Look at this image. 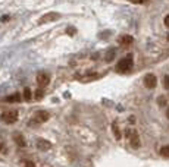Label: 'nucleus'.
<instances>
[{
	"mask_svg": "<svg viewBox=\"0 0 169 167\" xmlns=\"http://www.w3.org/2000/svg\"><path fill=\"white\" fill-rule=\"evenodd\" d=\"M131 68H132V56L128 54L127 57H124V59H121L119 62H118L116 71L121 72V73H125V72H128Z\"/></svg>",
	"mask_w": 169,
	"mask_h": 167,
	"instance_id": "obj_1",
	"label": "nucleus"
},
{
	"mask_svg": "<svg viewBox=\"0 0 169 167\" xmlns=\"http://www.w3.org/2000/svg\"><path fill=\"white\" fill-rule=\"evenodd\" d=\"M2 120H3L5 123H8V125L15 123L16 120H18V111H16V110H12V111H5V113L2 114Z\"/></svg>",
	"mask_w": 169,
	"mask_h": 167,
	"instance_id": "obj_2",
	"label": "nucleus"
},
{
	"mask_svg": "<svg viewBox=\"0 0 169 167\" xmlns=\"http://www.w3.org/2000/svg\"><path fill=\"white\" fill-rule=\"evenodd\" d=\"M49 113L47 111H37L36 113V116L31 119V122H29V125H32V123H44V122H47L49 120Z\"/></svg>",
	"mask_w": 169,
	"mask_h": 167,
	"instance_id": "obj_3",
	"label": "nucleus"
},
{
	"mask_svg": "<svg viewBox=\"0 0 169 167\" xmlns=\"http://www.w3.org/2000/svg\"><path fill=\"white\" fill-rule=\"evenodd\" d=\"M127 135H128V138H129V142H131V145L134 147V148H138L140 147V136H138V133H137V130H128L127 132Z\"/></svg>",
	"mask_w": 169,
	"mask_h": 167,
	"instance_id": "obj_4",
	"label": "nucleus"
},
{
	"mask_svg": "<svg viewBox=\"0 0 169 167\" xmlns=\"http://www.w3.org/2000/svg\"><path fill=\"white\" fill-rule=\"evenodd\" d=\"M144 85H146V88H155L156 85H157V79H156V76L153 75V73H148V75H146V78H144Z\"/></svg>",
	"mask_w": 169,
	"mask_h": 167,
	"instance_id": "obj_5",
	"label": "nucleus"
},
{
	"mask_svg": "<svg viewBox=\"0 0 169 167\" xmlns=\"http://www.w3.org/2000/svg\"><path fill=\"white\" fill-rule=\"evenodd\" d=\"M57 18H59V13H56V12H50V13H47V15H43V16H41L40 24L52 22V21H55V19H57Z\"/></svg>",
	"mask_w": 169,
	"mask_h": 167,
	"instance_id": "obj_6",
	"label": "nucleus"
},
{
	"mask_svg": "<svg viewBox=\"0 0 169 167\" xmlns=\"http://www.w3.org/2000/svg\"><path fill=\"white\" fill-rule=\"evenodd\" d=\"M37 82H38L40 87H46V85H49V82H50V76L47 73H40L37 76Z\"/></svg>",
	"mask_w": 169,
	"mask_h": 167,
	"instance_id": "obj_7",
	"label": "nucleus"
},
{
	"mask_svg": "<svg viewBox=\"0 0 169 167\" xmlns=\"http://www.w3.org/2000/svg\"><path fill=\"white\" fill-rule=\"evenodd\" d=\"M37 147H38L40 149H49V148H52V142H49V141H46V139H38Z\"/></svg>",
	"mask_w": 169,
	"mask_h": 167,
	"instance_id": "obj_8",
	"label": "nucleus"
},
{
	"mask_svg": "<svg viewBox=\"0 0 169 167\" xmlns=\"http://www.w3.org/2000/svg\"><path fill=\"white\" fill-rule=\"evenodd\" d=\"M13 139H15V142L18 144L19 147H25V145H27V142H25V139H24V136L21 135V133H15V135H13Z\"/></svg>",
	"mask_w": 169,
	"mask_h": 167,
	"instance_id": "obj_9",
	"label": "nucleus"
},
{
	"mask_svg": "<svg viewBox=\"0 0 169 167\" xmlns=\"http://www.w3.org/2000/svg\"><path fill=\"white\" fill-rule=\"evenodd\" d=\"M21 100V95L19 94H13V95H9L5 98V101L6 103H16V101H19Z\"/></svg>",
	"mask_w": 169,
	"mask_h": 167,
	"instance_id": "obj_10",
	"label": "nucleus"
},
{
	"mask_svg": "<svg viewBox=\"0 0 169 167\" xmlns=\"http://www.w3.org/2000/svg\"><path fill=\"white\" fill-rule=\"evenodd\" d=\"M119 41H121V44H131V43L134 41V38H132L131 35H122Z\"/></svg>",
	"mask_w": 169,
	"mask_h": 167,
	"instance_id": "obj_11",
	"label": "nucleus"
},
{
	"mask_svg": "<svg viewBox=\"0 0 169 167\" xmlns=\"http://www.w3.org/2000/svg\"><path fill=\"white\" fill-rule=\"evenodd\" d=\"M112 130H113V133H115V138H116V139H121V132H119V128H118L116 123L112 125Z\"/></svg>",
	"mask_w": 169,
	"mask_h": 167,
	"instance_id": "obj_12",
	"label": "nucleus"
},
{
	"mask_svg": "<svg viewBox=\"0 0 169 167\" xmlns=\"http://www.w3.org/2000/svg\"><path fill=\"white\" fill-rule=\"evenodd\" d=\"M24 98H25V101H31V98H32V92L29 88H25L24 90Z\"/></svg>",
	"mask_w": 169,
	"mask_h": 167,
	"instance_id": "obj_13",
	"label": "nucleus"
},
{
	"mask_svg": "<svg viewBox=\"0 0 169 167\" xmlns=\"http://www.w3.org/2000/svg\"><path fill=\"white\" fill-rule=\"evenodd\" d=\"M113 57H115V50L112 48V50H109V52H107V56L105 57V60H106V62H112Z\"/></svg>",
	"mask_w": 169,
	"mask_h": 167,
	"instance_id": "obj_14",
	"label": "nucleus"
},
{
	"mask_svg": "<svg viewBox=\"0 0 169 167\" xmlns=\"http://www.w3.org/2000/svg\"><path fill=\"white\" fill-rule=\"evenodd\" d=\"M160 154H162L163 157H169V145H166V147H163V148L160 149Z\"/></svg>",
	"mask_w": 169,
	"mask_h": 167,
	"instance_id": "obj_15",
	"label": "nucleus"
},
{
	"mask_svg": "<svg viewBox=\"0 0 169 167\" xmlns=\"http://www.w3.org/2000/svg\"><path fill=\"white\" fill-rule=\"evenodd\" d=\"M43 97H44V90H41V88L37 90L36 91V100H41Z\"/></svg>",
	"mask_w": 169,
	"mask_h": 167,
	"instance_id": "obj_16",
	"label": "nucleus"
},
{
	"mask_svg": "<svg viewBox=\"0 0 169 167\" xmlns=\"http://www.w3.org/2000/svg\"><path fill=\"white\" fill-rule=\"evenodd\" d=\"M24 166H25V167H36L34 161H29V160H24Z\"/></svg>",
	"mask_w": 169,
	"mask_h": 167,
	"instance_id": "obj_17",
	"label": "nucleus"
},
{
	"mask_svg": "<svg viewBox=\"0 0 169 167\" xmlns=\"http://www.w3.org/2000/svg\"><path fill=\"white\" fill-rule=\"evenodd\" d=\"M163 85H165L166 90L169 88V76H165V79H163Z\"/></svg>",
	"mask_w": 169,
	"mask_h": 167,
	"instance_id": "obj_18",
	"label": "nucleus"
},
{
	"mask_svg": "<svg viewBox=\"0 0 169 167\" xmlns=\"http://www.w3.org/2000/svg\"><path fill=\"white\" fill-rule=\"evenodd\" d=\"M132 3H135V5H141V3H144V2H147V0H131Z\"/></svg>",
	"mask_w": 169,
	"mask_h": 167,
	"instance_id": "obj_19",
	"label": "nucleus"
},
{
	"mask_svg": "<svg viewBox=\"0 0 169 167\" xmlns=\"http://www.w3.org/2000/svg\"><path fill=\"white\" fill-rule=\"evenodd\" d=\"M165 25H166V26L169 28V15H168L166 18H165Z\"/></svg>",
	"mask_w": 169,
	"mask_h": 167,
	"instance_id": "obj_20",
	"label": "nucleus"
},
{
	"mask_svg": "<svg viewBox=\"0 0 169 167\" xmlns=\"http://www.w3.org/2000/svg\"><path fill=\"white\" fill-rule=\"evenodd\" d=\"M168 40H169V35H168Z\"/></svg>",
	"mask_w": 169,
	"mask_h": 167,
	"instance_id": "obj_21",
	"label": "nucleus"
}]
</instances>
